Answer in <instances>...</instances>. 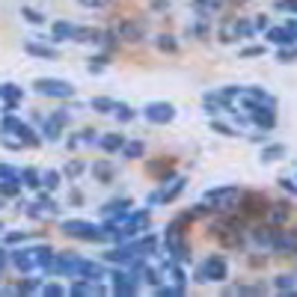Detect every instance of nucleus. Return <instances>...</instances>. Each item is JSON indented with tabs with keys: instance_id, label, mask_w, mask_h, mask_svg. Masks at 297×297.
I'll return each instance as SVG.
<instances>
[{
	"instance_id": "obj_1",
	"label": "nucleus",
	"mask_w": 297,
	"mask_h": 297,
	"mask_svg": "<svg viewBox=\"0 0 297 297\" xmlns=\"http://www.w3.org/2000/svg\"><path fill=\"white\" fill-rule=\"evenodd\" d=\"M33 89L39 95H51V98H71L74 95V86L66 80H54V77H39L33 83Z\"/></svg>"
},
{
	"instance_id": "obj_2",
	"label": "nucleus",
	"mask_w": 297,
	"mask_h": 297,
	"mask_svg": "<svg viewBox=\"0 0 297 297\" xmlns=\"http://www.w3.org/2000/svg\"><path fill=\"white\" fill-rule=\"evenodd\" d=\"M196 279L199 282H220V279H226V262L220 256L205 259V264L199 267V273H196Z\"/></svg>"
},
{
	"instance_id": "obj_3",
	"label": "nucleus",
	"mask_w": 297,
	"mask_h": 297,
	"mask_svg": "<svg viewBox=\"0 0 297 297\" xmlns=\"http://www.w3.org/2000/svg\"><path fill=\"white\" fill-rule=\"evenodd\" d=\"M143 116H146L149 122H169V119L175 116V107L166 104V101H152V104H146Z\"/></svg>"
},
{
	"instance_id": "obj_4",
	"label": "nucleus",
	"mask_w": 297,
	"mask_h": 297,
	"mask_svg": "<svg viewBox=\"0 0 297 297\" xmlns=\"http://www.w3.org/2000/svg\"><path fill=\"white\" fill-rule=\"evenodd\" d=\"M63 232H66V235H77V238H86V241H98V238H104L92 223H83V220H68V223H63Z\"/></svg>"
},
{
	"instance_id": "obj_5",
	"label": "nucleus",
	"mask_w": 297,
	"mask_h": 297,
	"mask_svg": "<svg viewBox=\"0 0 297 297\" xmlns=\"http://www.w3.org/2000/svg\"><path fill=\"white\" fill-rule=\"evenodd\" d=\"M238 196H241L238 187H223V190H211V193H208V202H214L217 211H229L232 202H235Z\"/></svg>"
},
{
	"instance_id": "obj_6",
	"label": "nucleus",
	"mask_w": 297,
	"mask_h": 297,
	"mask_svg": "<svg viewBox=\"0 0 297 297\" xmlns=\"http://www.w3.org/2000/svg\"><path fill=\"white\" fill-rule=\"evenodd\" d=\"M116 36H122L125 42H140L143 39V24H134V21H122Z\"/></svg>"
},
{
	"instance_id": "obj_7",
	"label": "nucleus",
	"mask_w": 297,
	"mask_h": 297,
	"mask_svg": "<svg viewBox=\"0 0 297 297\" xmlns=\"http://www.w3.org/2000/svg\"><path fill=\"white\" fill-rule=\"evenodd\" d=\"M74 42H80V45H98L101 33L92 30V27H77V30H74Z\"/></svg>"
},
{
	"instance_id": "obj_8",
	"label": "nucleus",
	"mask_w": 297,
	"mask_h": 297,
	"mask_svg": "<svg viewBox=\"0 0 297 297\" xmlns=\"http://www.w3.org/2000/svg\"><path fill=\"white\" fill-rule=\"evenodd\" d=\"M267 42H276V45H291L294 42V33L288 27H273L267 30Z\"/></svg>"
},
{
	"instance_id": "obj_9",
	"label": "nucleus",
	"mask_w": 297,
	"mask_h": 297,
	"mask_svg": "<svg viewBox=\"0 0 297 297\" xmlns=\"http://www.w3.org/2000/svg\"><path fill=\"white\" fill-rule=\"evenodd\" d=\"M24 51L27 54H33V57H57V51L54 48H48V45H39V42H24Z\"/></svg>"
},
{
	"instance_id": "obj_10",
	"label": "nucleus",
	"mask_w": 297,
	"mask_h": 297,
	"mask_svg": "<svg viewBox=\"0 0 297 297\" xmlns=\"http://www.w3.org/2000/svg\"><path fill=\"white\" fill-rule=\"evenodd\" d=\"M113 279H116V282H113V288H116L119 294H131V291H134V282H137L134 276H128V273H116Z\"/></svg>"
},
{
	"instance_id": "obj_11",
	"label": "nucleus",
	"mask_w": 297,
	"mask_h": 297,
	"mask_svg": "<svg viewBox=\"0 0 297 297\" xmlns=\"http://www.w3.org/2000/svg\"><path fill=\"white\" fill-rule=\"evenodd\" d=\"M74 24H68V21H57L54 24V42H63V39H74Z\"/></svg>"
},
{
	"instance_id": "obj_12",
	"label": "nucleus",
	"mask_w": 297,
	"mask_h": 297,
	"mask_svg": "<svg viewBox=\"0 0 297 297\" xmlns=\"http://www.w3.org/2000/svg\"><path fill=\"white\" fill-rule=\"evenodd\" d=\"M273 244L279 247V250H297V235H279V232H273Z\"/></svg>"
},
{
	"instance_id": "obj_13",
	"label": "nucleus",
	"mask_w": 297,
	"mask_h": 297,
	"mask_svg": "<svg viewBox=\"0 0 297 297\" xmlns=\"http://www.w3.org/2000/svg\"><path fill=\"white\" fill-rule=\"evenodd\" d=\"M101 146H104L107 152H116V149H122V146H125V140H122V134H104Z\"/></svg>"
},
{
	"instance_id": "obj_14",
	"label": "nucleus",
	"mask_w": 297,
	"mask_h": 297,
	"mask_svg": "<svg viewBox=\"0 0 297 297\" xmlns=\"http://www.w3.org/2000/svg\"><path fill=\"white\" fill-rule=\"evenodd\" d=\"M262 202L264 199L259 196V193H247V196H244V211H247V214H259V211H262V208H259Z\"/></svg>"
},
{
	"instance_id": "obj_15",
	"label": "nucleus",
	"mask_w": 297,
	"mask_h": 297,
	"mask_svg": "<svg viewBox=\"0 0 297 297\" xmlns=\"http://www.w3.org/2000/svg\"><path fill=\"white\" fill-rule=\"evenodd\" d=\"M21 95H24V92H21L18 86H12V83H3V86H0V98H6L9 104H15Z\"/></svg>"
},
{
	"instance_id": "obj_16",
	"label": "nucleus",
	"mask_w": 297,
	"mask_h": 297,
	"mask_svg": "<svg viewBox=\"0 0 297 297\" xmlns=\"http://www.w3.org/2000/svg\"><path fill=\"white\" fill-rule=\"evenodd\" d=\"M113 116L122 119V122H128V119H134V110L128 107V104H116V107H113Z\"/></svg>"
},
{
	"instance_id": "obj_17",
	"label": "nucleus",
	"mask_w": 297,
	"mask_h": 297,
	"mask_svg": "<svg viewBox=\"0 0 297 297\" xmlns=\"http://www.w3.org/2000/svg\"><path fill=\"white\" fill-rule=\"evenodd\" d=\"M282 155H285V146H270V149L262 152V161H276V158H282Z\"/></svg>"
},
{
	"instance_id": "obj_18",
	"label": "nucleus",
	"mask_w": 297,
	"mask_h": 297,
	"mask_svg": "<svg viewBox=\"0 0 297 297\" xmlns=\"http://www.w3.org/2000/svg\"><path fill=\"white\" fill-rule=\"evenodd\" d=\"M217 6H220V0H193V9L202 12V15H205V12H211V9H217Z\"/></svg>"
},
{
	"instance_id": "obj_19",
	"label": "nucleus",
	"mask_w": 297,
	"mask_h": 297,
	"mask_svg": "<svg viewBox=\"0 0 297 297\" xmlns=\"http://www.w3.org/2000/svg\"><path fill=\"white\" fill-rule=\"evenodd\" d=\"M21 15H24L30 24H42V21H45V15H42L39 9H30V6H24V9H21Z\"/></svg>"
},
{
	"instance_id": "obj_20",
	"label": "nucleus",
	"mask_w": 297,
	"mask_h": 297,
	"mask_svg": "<svg viewBox=\"0 0 297 297\" xmlns=\"http://www.w3.org/2000/svg\"><path fill=\"white\" fill-rule=\"evenodd\" d=\"M33 253H15V264L21 267V270H30L33 267V259H30Z\"/></svg>"
},
{
	"instance_id": "obj_21",
	"label": "nucleus",
	"mask_w": 297,
	"mask_h": 297,
	"mask_svg": "<svg viewBox=\"0 0 297 297\" xmlns=\"http://www.w3.org/2000/svg\"><path fill=\"white\" fill-rule=\"evenodd\" d=\"M285 217H288V205H273L270 220H273V223H279V220H285Z\"/></svg>"
},
{
	"instance_id": "obj_22",
	"label": "nucleus",
	"mask_w": 297,
	"mask_h": 297,
	"mask_svg": "<svg viewBox=\"0 0 297 297\" xmlns=\"http://www.w3.org/2000/svg\"><path fill=\"white\" fill-rule=\"evenodd\" d=\"M143 155V143H128L125 146V158H140Z\"/></svg>"
},
{
	"instance_id": "obj_23",
	"label": "nucleus",
	"mask_w": 297,
	"mask_h": 297,
	"mask_svg": "<svg viewBox=\"0 0 297 297\" xmlns=\"http://www.w3.org/2000/svg\"><path fill=\"white\" fill-rule=\"evenodd\" d=\"M92 107H95V110H101V113H107V110H113L116 104H113L110 98H95V101H92Z\"/></svg>"
},
{
	"instance_id": "obj_24",
	"label": "nucleus",
	"mask_w": 297,
	"mask_h": 297,
	"mask_svg": "<svg viewBox=\"0 0 297 297\" xmlns=\"http://www.w3.org/2000/svg\"><path fill=\"white\" fill-rule=\"evenodd\" d=\"M158 45H161L164 51H175V39H172V36H158Z\"/></svg>"
},
{
	"instance_id": "obj_25",
	"label": "nucleus",
	"mask_w": 297,
	"mask_h": 297,
	"mask_svg": "<svg viewBox=\"0 0 297 297\" xmlns=\"http://www.w3.org/2000/svg\"><path fill=\"white\" fill-rule=\"evenodd\" d=\"M57 181H60V175H57V172H54V169H51V172H45V184H48V187H51V190H54V187H57Z\"/></svg>"
},
{
	"instance_id": "obj_26",
	"label": "nucleus",
	"mask_w": 297,
	"mask_h": 297,
	"mask_svg": "<svg viewBox=\"0 0 297 297\" xmlns=\"http://www.w3.org/2000/svg\"><path fill=\"white\" fill-rule=\"evenodd\" d=\"M71 291H74V294H95L98 288H95V285H74Z\"/></svg>"
},
{
	"instance_id": "obj_27",
	"label": "nucleus",
	"mask_w": 297,
	"mask_h": 297,
	"mask_svg": "<svg viewBox=\"0 0 297 297\" xmlns=\"http://www.w3.org/2000/svg\"><path fill=\"white\" fill-rule=\"evenodd\" d=\"M0 190H3L6 196H15V193H18V184H15V181H6V184H3Z\"/></svg>"
},
{
	"instance_id": "obj_28",
	"label": "nucleus",
	"mask_w": 297,
	"mask_h": 297,
	"mask_svg": "<svg viewBox=\"0 0 297 297\" xmlns=\"http://www.w3.org/2000/svg\"><path fill=\"white\" fill-rule=\"evenodd\" d=\"M294 57H297L294 48H282V51H279V60H282V63H285V60H294Z\"/></svg>"
},
{
	"instance_id": "obj_29",
	"label": "nucleus",
	"mask_w": 297,
	"mask_h": 297,
	"mask_svg": "<svg viewBox=\"0 0 297 297\" xmlns=\"http://www.w3.org/2000/svg\"><path fill=\"white\" fill-rule=\"evenodd\" d=\"M24 178H27V187H39V178H36L33 169H27V172H24Z\"/></svg>"
},
{
	"instance_id": "obj_30",
	"label": "nucleus",
	"mask_w": 297,
	"mask_h": 297,
	"mask_svg": "<svg viewBox=\"0 0 297 297\" xmlns=\"http://www.w3.org/2000/svg\"><path fill=\"white\" fill-rule=\"evenodd\" d=\"M291 285H294L291 276H279V279H276V288H291Z\"/></svg>"
},
{
	"instance_id": "obj_31",
	"label": "nucleus",
	"mask_w": 297,
	"mask_h": 297,
	"mask_svg": "<svg viewBox=\"0 0 297 297\" xmlns=\"http://www.w3.org/2000/svg\"><path fill=\"white\" fill-rule=\"evenodd\" d=\"M95 172H98L101 178H110V166H107V164H98V166H95Z\"/></svg>"
},
{
	"instance_id": "obj_32",
	"label": "nucleus",
	"mask_w": 297,
	"mask_h": 297,
	"mask_svg": "<svg viewBox=\"0 0 297 297\" xmlns=\"http://www.w3.org/2000/svg\"><path fill=\"white\" fill-rule=\"evenodd\" d=\"M80 169H83V164H68V166H66L68 175H80Z\"/></svg>"
},
{
	"instance_id": "obj_33",
	"label": "nucleus",
	"mask_w": 297,
	"mask_h": 297,
	"mask_svg": "<svg viewBox=\"0 0 297 297\" xmlns=\"http://www.w3.org/2000/svg\"><path fill=\"white\" fill-rule=\"evenodd\" d=\"M211 128H214V131H220V134H232V128H226V125H220V122H211Z\"/></svg>"
},
{
	"instance_id": "obj_34",
	"label": "nucleus",
	"mask_w": 297,
	"mask_h": 297,
	"mask_svg": "<svg viewBox=\"0 0 297 297\" xmlns=\"http://www.w3.org/2000/svg\"><path fill=\"white\" fill-rule=\"evenodd\" d=\"M264 48H259V45H256V48H247V51H244V57H253V54H262Z\"/></svg>"
},
{
	"instance_id": "obj_35",
	"label": "nucleus",
	"mask_w": 297,
	"mask_h": 297,
	"mask_svg": "<svg viewBox=\"0 0 297 297\" xmlns=\"http://www.w3.org/2000/svg\"><path fill=\"white\" fill-rule=\"evenodd\" d=\"M104 0H80V6H101Z\"/></svg>"
},
{
	"instance_id": "obj_36",
	"label": "nucleus",
	"mask_w": 297,
	"mask_h": 297,
	"mask_svg": "<svg viewBox=\"0 0 297 297\" xmlns=\"http://www.w3.org/2000/svg\"><path fill=\"white\" fill-rule=\"evenodd\" d=\"M256 27H259V30H267V21H264V15H259V21H256Z\"/></svg>"
},
{
	"instance_id": "obj_37",
	"label": "nucleus",
	"mask_w": 297,
	"mask_h": 297,
	"mask_svg": "<svg viewBox=\"0 0 297 297\" xmlns=\"http://www.w3.org/2000/svg\"><path fill=\"white\" fill-rule=\"evenodd\" d=\"M288 30H291V33H294V39H297V21H291V24H288Z\"/></svg>"
},
{
	"instance_id": "obj_38",
	"label": "nucleus",
	"mask_w": 297,
	"mask_h": 297,
	"mask_svg": "<svg viewBox=\"0 0 297 297\" xmlns=\"http://www.w3.org/2000/svg\"><path fill=\"white\" fill-rule=\"evenodd\" d=\"M3 256H6V253H3V250H0V267H3Z\"/></svg>"
}]
</instances>
